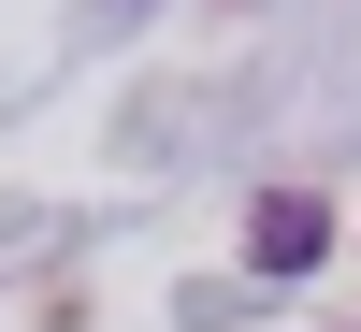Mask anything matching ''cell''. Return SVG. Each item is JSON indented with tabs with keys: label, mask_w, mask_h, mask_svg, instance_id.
Wrapping results in <instances>:
<instances>
[{
	"label": "cell",
	"mask_w": 361,
	"mask_h": 332,
	"mask_svg": "<svg viewBox=\"0 0 361 332\" xmlns=\"http://www.w3.org/2000/svg\"><path fill=\"white\" fill-rule=\"evenodd\" d=\"M246 260L260 275H318V260H333V202L318 188H260L246 202Z\"/></svg>",
	"instance_id": "1"
}]
</instances>
